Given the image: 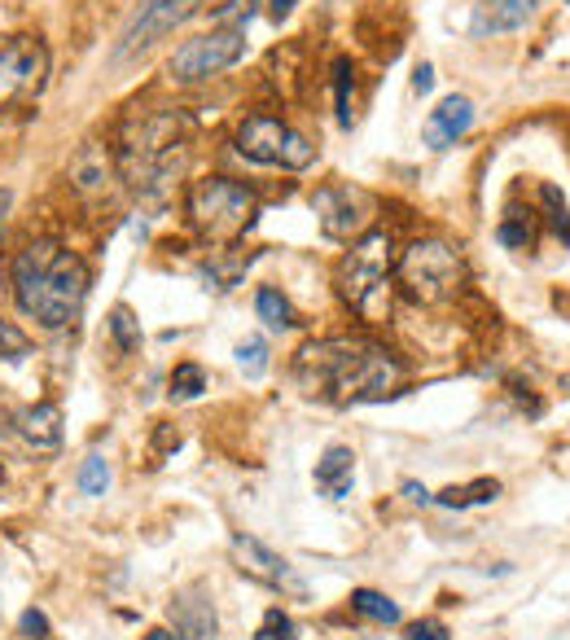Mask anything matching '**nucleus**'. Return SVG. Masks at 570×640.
<instances>
[{"mask_svg":"<svg viewBox=\"0 0 570 640\" xmlns=\"http://www.w3.org/2000/svg\"><path fill=\"white\" fill-rule=\"evenodd\" d=\"M352 610L364 614V619H373V623H382V628H395V623H400V605H395L391 597L373 592V588H356V592H352Z\"/></svg>","mask_w":570,"mask_h":640,"instance_id":"obj_21","label":"nucleus"},{"mask_svg":"<svg viewBox=\"0 0 570 640\" xmlns=\"http://www.w3.org/2000/svg\"><path fill=\"white\" fill-rule=\"evenodd\" d=\"M242 58H246V31L219 27V31L185 40V45L167 58V75H171L176 83H198V79H212V75L237 67Z\"/></svg>","mask_w":570,"mask_h":640,"instance_id":"obj_9","label":"nucleus"},{"mask_svg":"<svg viewBox=\"0 0 570 640\" xmlns=\"http://www.w3.org/2000/svg\"><path fill=\"white\" fill-rule=\"evenodd\" d=\"M404 496L413 500V504H434V496H430V492H426V488H422V483H413V479L404 483Z\"/></svg>","mask_w":570,"mask_h":640,"instance_id":"obj_36","label":"nucleus"},{"mask_svg":"<svg viewBox=\"0 0 570 640\" xmlns=\"http://www.w3.org/2000/svg\"><path fill=\"white\" fill-rule=\"evenodd\" d=\"M171 447H180V434H176V426H158V439H154V456H163V452H171Z\"/></svg>","mask_w":570,"mask_h":640,"instance_id":"obj_34","label":"nucleus"},{"mask_svg":"<svg viewBox=\"0 0 570 640\" xmlns=\"http://www.w3.org/2000/svg\"><path fill=\"white\" fill-rule=\"evenodd\" d=\"M237 364H242L246 377H264V373H268V343H264V338L237 343Z\"/></svg>","mask_w":570,"mask_h":640,"instance_id":"obj_28","label":"nucleus"},{"mask_svg":"<svg viewBox=\"0 0 570 640\" xmlns=\"http://www.w3.org/2000/svg\"><path fill=\"white\" fill-rule=\"evenodd\" d=\"M171 623H176V640H215V605L207 601L203 588H185L171 601Z\"/></svg>","mask_w":570,"mask_h":640,"instance_id":"obj_14","label":"nucleus"},{"mask_svg":"<svg viewBox=\"0 0 570 640\" xmlns=\"http://www.w3.org/2000/svg\"><path fill=\"white\" fill-rule=\"evenodd\" d=\"M106 329H110V338H115V347L124 352V356H132L137 347H141V321L132 316V307H115L110 312V321H106Z\"/></svg>","mask_w":570,"mask_h":640,"instance_id":"obj_24","label":"nucleus"},{"mask_svg":"<svg viewBox=\"0 0 570 640\" xmlns=\"http://www.w3.org/2000/svg\"><path fill=\"white\" fill-rule=\"evenodd\" d=\"M255 640H294V619L285 614L282 605H273V610L264 614V623H259Z\"/></svg>","mask_w":570,"mask_h":640,"instance_id":"obj_31","label":"nucleus"},{"mask_svg":"<svg viewBox=\"0 0 570 640\" xmlns=\"http://www.w3.org/2000/svg\"><path fill=\"white\" fill-rule=\"evenodd\" d=\"M334 101H338V124L352 128V119H356V110H352V101H356V67H352V58L334 62Z\"/></svg>","mask_w":570,"mask_h":640,"instance_id":"obj_23","label":"nucleus"},{"mask_svg":"<svg viewBox=\"0 0 570 640\" xmlns=\"http://www.w3.org/2000/svg\"><path fill=\"white\" fill-rule=\"evenodd\" d=\"M233 562H237V570H242L246 579H255V583L282 588V592H294V597L307 592L303 579L289 570V562H285L282 553H273L268 544H259V540H250V535H233Z\"/></svg>","mask_w":570,"mask_h":640,"instance_id":"obj_12","label":"nucleus"},{"mask_svg":"<svg viewBox=\"0 0 570 640\" xmlns=\"http://www.w3.org/2000/svg\"><path fill=\"white\" fill-rule=\"evenodd\" d=\"M198 9H203L198 0H141V4H137V13L128 18V27H124L119 45H115V62L145 53L149 45H158L163 36H171L176 27H185Z\"/></svg>","mask_w":570,"mask_h":640,"instance_id":"obj_10","label":"nucleus"},{"mask_svg":"<svg viewBox=\"0 0 570 640\" xmlns=\"http://www.w3.org/2000/svg\"><path fill=\"white\" fill-rule=\"evenodd\" d=\"M185 115H141L137 124H128L124 145H119V167L128 176V185H137L145 194H158L171 185V171H180V145H185Z\"/></svg>","mask_w":570,"mask_h":640,"instance_id":"obj_4","label":"nucleus"},{"mask_svg":"<svg viewBox=\"0 0 570 640\" xmlns=\"http://www.w3.org/2000/svg\"><path fill=\"white\" fill-rule=\"evenodd\" d=\"M497 242L509 246V250H531L535 246V215L522 211V207H509L497 228Z\"/></svg>","mask_w":570,"mask_h":640,"instance_id":"obj_19","label":"nucleus"},{"mask_svg":"<svg viewBox=\"0 0 570 640\" xmlns=\"http://www.w3.org/2000/svg\"><path fill=\"white\" fill-rule=\"evenodd\" d=\"M540 198H544V207H549V224H553V233L562 237V246H570V211H567V198L558 194V185H540Z\"/></svg>","mask_w":570,"mask_h":640,"instance_id":"obj_27","label":"nucleus"},{"mask_svg":"<svg viewBox=\"0 0 570 640\" xmlns=\"http://www.w3.org/2000/svg\"><path fill=\"white\" fill-rule=\"evenodd\" d=\"M255 4H259V0H228V4L215 9V22H219V27H233V31H246V22L255 18Z\"/></svg>","mask_w":570,"mask_h":640,"instance_id":"obj_29","label":"nucleus"},{"mask_svg":"<svg viewBox=\"0 0 570 640\" xmlns=\"http://www.w3.org/2000/svg\"><path fill=\"white\" fill-rule=\"evenodd\" d=\"M233 145H237L242 158H250L259 167H285V171H303L316 158V145L307 141L303 132H294L289 124H282L277 115H268V110L246 115Z\"/></svg>","mask_w":570,"mask_h":640,"instance_id":"obj_7","label":"nucleus"},{"mask_svg":"<svg viewBox=\"0 0 570 640\" xmlns=\"http://www.w3.org/2000/svg\"><path fill=\"white\" fill-rule=\"evenodd\" d=\"M9 203H13V194L0 189V237H4V211H9Z\"/></svg>","mask_w":570,"mask_h":640,"instance_id":"obj_38","label":"nucleus"},{"mask_svg":"<svg viewBox=\"0 0 570 640\" xmlns=\"http://www.w3.org/2000/svg\"><path fill=\"white\" fill-rule=\"evenodd\" d=\"M27 356H31V338L18 325L0 321V360H27Z\"/></svg>","mask_w":570,"mask_h":640,"instance_id":"obj_30","label":"nucleus"},{"mask_svg":"<svg viewBox=\"0 0 570 640\" xmlns=\"http://www.w3.org/2000/svg\"><path fill=\"white\" fill-rule=\"evenodd\" d=\"M404 640H448V628L439 619H422V623H409Z\"/></svg>","mask_w":570,"mask_h":640,"instance_id":"obj_33","label":"nucleus"},{"mask_svg":"<svg viewBox=\"0 0 570 640\" xmlns=\"http://www.w3.org/2000/svg\"><path fill=\"white\" fill-rule=\"evenodd\" d=\"M470 128H474V101L461 97V92H452V97H443V101L430 110L426 145L430 149H448V145L461 141Z\"/></svg>","mask_w":570,"mask_h":640,"instance_id":"obj_13","label":"nucleus"},{"mask_svg":"<svg viewBox=\"0 0 570 640\" xmlns=\"http://www.w3.org/2000/svg\"><path fill=\"white\" fill-rule=\"evenodd\" d=\"M312 211L321 215L325 237H334V242H352V237H360V233H368L373 198H368L364 189H356V185H325V189H316Z\"/></svg>","mask_w":570,"mask_h":640,"instance_id":"obj_11","label":"nucleus"},{"mask_svg":"<svg viewBox=\"0 0 570 640\" xmlns=\"http://www.w3.org/2000/svg\"><path fill=\"white\" fill-rule=\"evenodd\" d=\"M0 483H4V470H0Z\"/></svg>","mask_w":570,"mask_h":640,"instance_id":"obj_40","label":"nucleus"},{"mask_svg":"<svg viewBox=\"0 0 570 640\" xmlns=\"http://www.w3.org/2000/svg\"><path fill=\"white\" fill-rule=\"evenodd\" d=\"M500 496V483L497 479H474V483H465V488H448V492H439V504L443 509H470V504H492Z\"/></svg>","mask_w":570,"mask_h":640,"instance_id":"obj_20","label":"nucleus"},{"mask_svg":"<svg viewBox=\"0 0 570 640\" xmlns=\"http://www.w3.org/2000/svg\"><path fill=\"white\" fill-rule=\"evenodd\" d=\"M400 377V360L368 338H321L298 347L294 356V382L303 386V395H316L338 408L386 400Z\"/></svg>","mask_w":570,"mask_h":640,"instance_id":"obj_1","label":"nucleus"},{"mask_svg":"<svg viewBox=\"0 0 570 640\" xmlns=\"http://www.w3.org/2000/svg\"><path fill=\"white\" fill-rule=\"evenodd\" d=\"M255 312H259V321H264L268 329H289V325H294L289 298H285L282 289H273V285H264V289L255 294Z\"/></svg>","mask_w":570,"mask_h":640,"instance_id":"obj_22","label":"nucleus"},{"mask_svg":"<svg viewBox=\"0 0 570 640\" xmlns=\"http://www.w3.org/2000/svg\"><path fill=\"white\" fill-rule=\"evenodd\" d=\"M18 632H22L27 640H49V637H53V628H49V614H45V610H36V605H31V610H22V619H18Z\"/></svg>","mask_w":570,"mask_h":640,"instance_id":"obj_32","label":"nucleus"},{"mask_svg":"<svg viewBox=\"0 0 570 640\" xmlns=\"http://www.w3.org/2000/svg\"><path fill=\"white\" fill-rule=\"evenodd\" d=\"M75 483H79V492L83 496H106L110 492V465H106V456H83V465H79V474H75Z\"/></svg>","mask_w":570,"mask_h":640,"instance_id":"obj_25","label":"nucleus"},{"mask_svg":"<svg viewBox=\"0 0 570 640\" xmlns=\"http://www.w3.org/2000/svg\"><path fill=\"white\" fill-rule=\"evenodd\" d=\"M45 79H49V49L36 36H4L0 40V110L36 101Z\"/></svg>","mask_w":570,"mask_h":640,"instance_id":"obj_8","label":"nucleus"},{"mask_svg":"<svg viewBox=\"0 0 570 640\" xmlns=\"http://www.w3.org/2000/svg\"><path fill=\"white\" fill-rule=\"evenodd\" d=\"M13 430L36 447V452H53L62 447V408L58 404H31V408H18L13 413Z\"/></svg>","mask_w":570,"mask_h":640,"instance_id":"obj_15","label":"nucleus"},{"mask_svg":"<svg viewBox=\"0 0 570 640\" xmlns=\"http://www.w3.org/2000/svg\"><path fill=\"white\" fill-rule=\"evenodd\" d=\"M141 640H176V632H167V628H154V632H145Z\"/></svg>","mask_w":570,"mask_h":640,"instance_id":"obj_39","label":"nucleus"},{"mask_svg":"<svg viewBox=\"0 0 570 640\" xmlns=\"http://www.w3.org/2000/svg\"><path fill=\"white\" fill-rule=\"evenodd\" d=\"M400 264L395 237L386 228H368L352 242V250L338 259V298L347 307H356L364 321H382L391 312V273Z\"/></svg>","mask_w":570,"mask_h":640,"instance_id":"obj_3","label":"nucleus"},{"mask_svg":"<svg viewBox=\"0 0 570 640\" xmlns=\"http://www.w3.org/2000/svg\"><path fill=\"white\" fill-rule=\"evenodd\" d=\"M13 298H18V312L31 316L40 329H67L79 321L83 312V298H88V285L92 273L88 264L58 246V242H31L18 250L13 268Z\"/></svg>","mask_w":570,"mask_h":640,"instance_id":"obj_2","label":"nucleus"},{"mask_svg":"<svg viewBox=\"0 0 570 640\" xmlns=\"http://www.w3.org/2000/svg\"><path fill=\"white\" fill-rule=\"evenodd\" d=\"M352 479H356V452L334 443L325 447V456L316 461V492L330 500H343L352 492Z\"/></svg>","mask_w":570,"mask_h":640,"instance_id":"obj_17","label":"nucleus"},{"mask_svg":"<svg viewBox=\"0 0 570 640\" xmlns=\"http://www.w3.org/2000/svg\"><path fill=\"white\" fill-rule=\"evenodd\" d=\"M71 176H75V185L88 189V194L106 189V180H110V158H106V149H101V145H88L71 163Z\"/></svg>","mask_w":570,"mask_h":640,"instance_id":"obj_18","label":"nucleus"},{"mask_svg":"<svg viewBox=\"0 0 570 640\" xmlns=\"http://www.w3.org/2000/svg\"><path fill=\"white\" fill-rule=\"evenodd\" d=\"M430 88H434V67L422 62V67L413 71V92H430Z\"/></svg>","mask_w":570,"mask_h":640,"instance_id":"obj_35","label":"nucleus"},{"mask_svg":"<svg viewBox=\"0 0 570 640\" xmlns=\"http://www.w3.org/2000/svg\"><path fill=\"white\" fill-rule=\"evenodd\" d=\"M185 215L198 228V237H207L212 246H233L255 224L259 198H255V189H246L233 176H207L189 189Z\"/></svg>","mask_w":570,"mask_h":640,"instance_id":"obj_5","label":"nucleus"},{"mask_svg":"<svg viewBox=\"0 0 570 640\" xmlns=\"http://www.w3.org/2000/svg\"><path fill=\"white\" fill-rule=\"evenodd\" d=\"M527 18H531V0H483L470 18V36L474 40L504 36V31H518Z\"/></svg>","mask_w":570,"mask_h":640,"instance_id":"obj_16","label":"nucleus"},{"mask_svg":"<svg viewBox=\"0 0 570 640\" xmlns=\"http://www.w3.org/2000/svg\"><path fill=\"white\" fill-rule=\"evenodd\" d=\"M294 4H298V0H268V13L282 22V18H289V13H294Z\"/></svg>","mask_w":570,"mask_h":640,"instance_id":"obj_37","label":"nucleus"},{"mask_svg":"<svg viewBox=\"0 0 570 640\" xmlns=\"http://www.w3.org/2000/svg\"><path fill=\"white\" fill-rule=\"evenodd\" d=\"M207 391V373L198 364H176L171 373V400H198Z\"/></svg>","mask_w":570,"mask_h":640,"instance_id":"obj_26","label":"nucleus"},{"mask_svg":"<svg viewBox=\"0 0 570 640\" xmlns=\"http://www.w3.org/2000/svg\"><path fill=\"white\" fill-rule=\"evenodd\" d=\"M400 282L409 289V298L413 303H448L456 289H461V277H465V268H461V255L448 246V242H439V237H417L404 255H400Z\"/></svg>","mask_w":570,"mask_h":640,"instance_id":"obj_6","label":"nucleus"}]
</instances>
